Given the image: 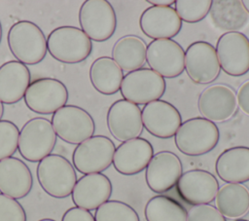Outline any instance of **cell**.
<instances>
[{
    "instance_id": "8992f818",
    "label": "cell",
    "mask_w": 249,
    "mask_h": 221,
    "mask_svg": "<svg viewBox=\"0 0 249 221\" xmlns=\"http://www.w3.org/2000/svg\"><path fill=\"white\" fill-rule=\"evenodd\" d=\"M52 126L61 140L78 145L91 137L95 131V124L90 114L76 105H64L52 116Z\"/></svg>"
},
{
    "instance_id": "ab89813d",
    "label": "cell",
    "mask_w": 249,
    "mask_h": 221,
    "mask_svg": "<svg viewBox=\"0 0 249 221\" xmlns=\"http://www.w3.org/2000/svg\"><path fill=\"white\" fill-rule=\"evenodd\" d=\"M38 221H56L54 219H52V218H43V219H40Z\"/></svg>"
},
{
    "instance_id": "6da1fadb",
    "label": "cell",
    "mask_w": 249,
    "mask_h": 221,
    "mask_svg": "<svg viewBox=\"0 0 249 221\" xmlns=\"http://www.w3.org/2000/svg\"><path fill=\"white\" fill-rule=\"evenodd\" d=\"M8 47L16 59L25 65L41 62L47 55V39L42 29L30 20L14 23L7 34Z\"/></svg>"
},
{
    "instance_id": "d590c367",
    "label": "cell",
    "mask_w": 249,
    "mask_h": 221,
    "mask_svg": "<svg viewBox=\"0 0 249 221\" xmlns=\"http://www.w3.org/2000/svg\"><path fill=\"white\" fill-rule=\"evenodd\" d=\"M237 105L243 113L249 116V80L245 81L237 91Z\"/></svg>"
},
{
    "instance_id": "30bf717a",
    "label": "cell",
    "mask_w": 249,
    "mask_h": 221,
    "mask_svg": "<svg viewBox=\"0 0 249 221\" xmlns=\"http://www.w3.org/2000/svg\"><path fill=\"white\" fill-rule=\"evenodd\" d=\"M69 93L66 86L54 78H40L31 82L23 99L27 108L37 114H53L66 105Z\"/></svg>"
},
{
    "instance_id": "cb8c5ba5",
    "label": "cell",
    "mask_w": 249,
    "mask_h": 221,
    "mask_svg": "<svg viewBox=\"0 0 249 221\" xmlns=\"http://www.w3.org/2000/svg\"><path fill=\"white\" fill-rule=\"evenodd\" d=\"M215 170L227 183L249 181V147L235 146L224 150L216 160Z\"/></svg>"
},
{
    "instance_id": "2e32d148",
    "label": "cell",
    "mask_w": 249,
    "mask_h": 221,
    "mask_svg": "<svg viewBox=\"0 0 249 221\" xmlns=\"http://www.w3.org/2000/svg\"><path fill=\"white\" fill-rule=\"evenodd\" d=\"M183 166L179 157L170 151H160L149 162L145 180L147 186L157 194L172 189L182 175Z\"/></svg>"
},
{
    "instance_id": "52a82bcc",
    "label": "cell",
    "mask_w": 249,
    "mask_h": 221,
    "mask_svg": "<svg viewBox=\"0 0 249 221\" xmlns=\"http://www.w3.org/2000/svg\"><path fill=\"white\" fill-rule=\"evenodd\" d=\"M79 23L84 33L95 42L110 39L116 31L117 17L106 0H86L79 10Z\"/></svg>"
},
{
    "instance_id": "f546056e",
    "label": "cell",
    "mask_w": 249,
    "mask_h": 221,
    "mask_svg": "<svg viewBox=\"0 0 249 221\" xmlns=\"http://www.w3.org/2000/svg\"><path fill=\"white\" fill-rule=\"evenodd\" d=\"M95 221H140L138 213L121 201H107L95 209Z\"/></svg>"
},
{
    "instance_id": "e0dca14e",
    "label": "cell",
    "mask_w": 249,
    "mask_h": 221,
    "mask_svg": "<svg viewBox=\"0 0 249 221\" xmlns=\"http://www.w3.org/2000/svg\"><path fill=\"white\" fill-rule=\"evenodd\" d=\"M176 188L186 203L197 205L213 202L220 187L217 178L211 172L196 168L182 173Z\"/></svg>"
},
{
    "instance_id": "836d02e7",
    "label": "cell",
    "mask_w": 249,
    "mask_h": 221,
    "mask_svg": "<svg viewBox=\"0 0 249 221\" xmlns=\"http://www.w3.org/2000/svg\"><path fill=\"white\" fill-rule=\"evenodd\" d=\"M187 221H227L219 210L211 204H197L187 211Z\"/></svg>"
},
{
    "instance_id": "d4e9b609",
    "label": "cell",
    "mask_w": 249,
    "mask_h": 221,
    "mask_svg": "<svg viewBox=\"0 0 249 221\" xmlns=\"http://www.w3.org/2000/svg\"><path fill=\"white\" fill-rule=\"evenodd\" d=\"M215 203L225 218L239 219L249 211V190L242 184L227 183L219 188Z\"/></svg>"
},
{
    "instance_id": "83f0119b",
    "label": "cell",
    "mask_w": 249,
    "mask_h": 221,
    "mask_svg": "<svg viewBox=\"0 0 249 221\" xmlns=\"http://www.w3.org/2000/svg\"><path fill=\"white\" fill-rule=\"evenodd\" d=\"M147 46L135 35H125L113 46L112 58L123 71L131 72L142 68L146 61Z\"/></svg>"
},
{
    "instance_id": "484cf974",
    "label": "cell",
    "mask_w": 249,
    "mask_h": 221,
    "mask_svg": "<svg viewBox=\"0 0 249 221\" xmlns=\"http://www.w3.org/2000/svg\"><path fill=\"white\" fill-rule=\"evenodd\" d=\"M209 15L213 24L227 32L238 31L249 20V15L240 0L212 1Z\"/></svg>"
},
{
    "instance_id": "277c9868",
    "label": "cell",
    "mask_w": 249,
    "mask_h": 221,
    "mask_svg": "<svg viewBox=\"0 0 249 221\" xmlns=\"http://www.w3.org/2000/svg\"><path fill=\"white\" fill-rule=\"evenodd\" d=\"M47 50L57 61L75 64L89 57L92 43L81 28L63 25L50 32L47 38Z\"/></svg>"
},
{
    "instance_id": "1f68e13d",
    "label": "cell",
    "mask_w": 249,
    "mask_h": 221,
    "mask_svg": "<svg viewBox=\"0 0 249 221\" xmlns=\"http://www.w3.org/2000/svg\"><path fill=\"white\" fill-rule=\"evenodd\" d=\"M19 129L8 120H0V161L13 155L18 150Z\"/></svg>"
},
{
    "instance_id": "60d3db41",
    "label": "cell",
    "mask_w": 249,
    "mask_h": 221,
    "mask_svg": "<svg viewBox=\"0 0 249 221\" xmlns=\"http://www.w3.org/2000/svg\"><path fill=\"white\" fill-rule=\"evenodd\" d=\"M1 40H2V25L0 22V43H1Z\"/></svg>"
},
{
    "instance_id": "f35d334b",
    "label": "cell",
    "mask_w": 249,
    "mask_h": 221,
    "mask_svg": "<svg viewBox=\"0 0 249 221\" xmlns=\"http://www.w3.org/2000/svg\"><path fill=\"white\" fill-rule=\"evenodd\" d=\"M3 114H4V106H3V103L0 101V120L3 117Z\"/></svg>"
},
{
    "instance_id": "5bb4252c",
    "label": "cell",
    "mask_w": 249,
    "mask_h": 221,
    "mask_svg": "<svg viewBox=\"0 0 249 221\" xmlns=\"http://www.w3.org/2000/svg\"><path fill=\"white\" fill-rule=\"evenodd\" d=\"M197 107L203 118L213 123L226 122L237 110L236 93L227 85H211L199 94Z\"/></svg>"
},
{
    "instance_id": "7c38bea8",
    "label": "cell",
    "mask_w": 249,
    "mask_h": 221,
    "mask_svg": "<svg viewBox=\"0 0 249 221\" xmlns=\"http://www.w3.org/2000/svg\"><path fill=\"white\" fill-rule=\"evenodd\" d=\"M146 61L162 78H175L185 69V51L172 39L152 40L147 46Z\"/></svg>"
},
{
    "instance_id": "d6a6232c",
    "label": "cell",
    "mask_w": 249,
    "mask_h": 221,
    "mask_svg": "<svg viewBox=\"0 0 249 221\" xmlns=\"http://www.w3.org/2000/svg\"><path fill=\"white\" fill-rule=\"evenodd\" d=\"M23 206L15 199L0 193V221H26Z\"/></svg>"
},
{
    "instance_id": "4dcf8cb0",
    "label": "cell",
    "mask_w": 249,
    "mask_h": 221,
    "mask_svg": "<svg viewBox=\"0 0 249 221\" xmlns=\"http://www.w3.org/2000/svg\"><path fill=\"white\" fill-rule=\"evenodd\" d=\"M212 0H176L175 11L181 20L195 23L202 20L211 8Z\"/></svg>"
},
{
    "instance_id": "4316f807",
    "label": "cell",
    "mask_w": 249,
    "mask_h": 221,
    "mask_svg": "<svg viewBox=\"0 0 249 221\" xmlns=\"http://www.w3.org/2000/svg\"><path fill=\"white\" fill-rule=\"evenodd\" d=\"M123 79V70L110 56L97 57L90 65V83L102 94L111 95L119 92Z\"/></svg>"
},
{
    "instance_id": "5b68a950",
    "label": "cell",
    "mask_w": 249,
    "mask_h": 221,
    "mask_svg": "<svg viewBox=\"0 0 249 221\" xmlns=\"http://www.w3.org/2000/svg\"><path fill=\"white\" fill-rule=\"evenodd\" d=\"M56 138L51 121L35 117L27 121L19 130L18 150L25 161L39 163L52 153Z\"/></svg>"
},
{
    "instance_id": "7a4b0ae2",
    "label": "cell",
    "mask_w": 249,
    "mask_h": 221,
    "mask_svg": "<svg viewBox=\"0 0 249 221\" xmlns=\"http://www.w3.org/2000/svg\"><path fill=\"white\" fill-rule=\"evenodd\" d=\"M220 139L215 123L195 117L184 121L174 135L177 149L188 156H201L213 150Z\"/></svg>"
},
{
    "instance_id": "9a60e30c",
    "label": "cell",
    "mask_w": 249,
    "mask_h": 221,
    "mask_svg": "<svg viewBox=\"0 0 249 221\" xmlns=\"http://www.w3.org/2000/svg\"><path fill=\"white\" fill-rule=\"evenodd\" d=\"M106 122L111 135L122 142L139 137L143 130L141 109L124 98L109 107Z\"/></svg>"
},
{
    "instance_id": "9c48e42d",
    "label": "cell",
    "mask_w": 249,
    "mask_h": 221,
    "mask_svg": "<svg viewBox=\"0 0 249 221\" xmlns=\"http://www.w3.org/2000/svg\"><path fill=\"white\" fill-rule=\"evenodd\" d=\"M166 89L164 78L151 68H140L127 72L121 84L124 99L135 104H148L160 99Z\"/></svg>"
},
{
    "instance_id": "ac0fdd59",
    "label": "cell",
    "mask_w": 249,
    "mask_h": 221,
    "mask_svg": "<svg viewBox=\"0 0 249 221\" xmlns=\"http://www.w3.org/2000/svg\"><path fill=\"white\" fill-rule=\"evenodd\" d=\"M141 116L145 129L159 138L174 136L182 124V117L178 109L162 99L144 105Z\"/></svg>"
},
{
    "instance_id": "e575fe53",
    "label": "cell",
    "mask_w": 249,
    "mask_h": 221,
    "mask_svg": "<svg viewBox=\"0 0 249 221\" xmlns=\"http://www.w3.org/2000/svg\"><path fill=\"white\" fill-rule=\"evenodd\" d=\"M61 221H95L94 216L89 210L73 206L68 208L62 215Z\"/></svg>"
},
{
    "instance_id": "74e56055",
    "label": "cell",
    "mask_w": 249,
    "mask_h": 221,
    "mask_svg": "<svg viewBox=\"0 0 249 221\" xmlns=\"http://www.w3.org/2000/svg\"><path fill=\"white\" fill-rule=\"evenodd\" d=\"M241 3H242V5H243L245 11H246V12L248 13V15H249V0H243V1H241Z\"/></svg>"
},
{
    "instance_id": "ffe728a7",
    "label": "cell",
    "mask_w": 249,
    "mask_h": 221,
    "mask_svg": "<svg viewBox=\"0 0 249 221\" xmlns=\"http://www.w3.org/2000/svg\"><path fill=\"white\" fill-rule=\"evenodd\" d=\"M154 156V148L150 141L136 137L122 142L115 150L113 166L123 175H134L147 167Z\"/></svg>"
},
{
    "instance_id": "3957f363",
    "label": "cell",
    "mask_w": 249,
    "mask_h": 221,
    "mask_svg": "<svg viewBox=\"0 0 249 221\" xmlns=\"http://www.w3.org/2000/svg\"><path fill=\"white\" fill-rule=\"evenodd\" d=\"M36 174L44 192L55 199H64L70 196L77 182L73 165L58 154H50L41 160L38 163Z\"/></svg>"
},
{
    "instance_id": "8fae6325",
    "label": "cell",
    "mask_w": 249,
    "mask_h": 221,
    "mask_svg": "<svg viewBox=\"0 0 249 221\" xmlns=\"http://www.w3.org/2000/svg\"><path fill=\"white\" fill-rule=\"evenodd\" d=\"M222 70L230 76H242L249 71V39L239 31L222 34L216 44Z\"/></svg>"
},
{
    "instance_id": "d6986e66",
    "label": "cell",
    "mask_w": 249,
    "mask_h": 221,
    "mask_svg": "<svg viewBox=\"0 0 249 221\" xmlns=\"http://www.w3.org/2000/svg\"><path fill=\"white\" fill-rule=\"evenodd\" d=\"M112 191L111 180L105 174H84L77 180L71 198L75 206L89 211L109 201Z\"/></svg>"
},
{
    "instance_id": "44dd1931",
    "label": "cell",
    "mask_w": 249,
    "mask_h": 221,
    "mask_svg": "<svg viewBox=\"0 0 249 221\" xmlns=\"http://www.w3.org/2000/svg\"><path fill=\"white\" fill-rule=\"evenodd\" d=\"M142 32L153 40L171 39L182 28V20L172 7L151 6L140 16Z\"/></svg>"
},
{
    "instance_id": "f1b7e54d",
    "label": "cell",
    "mask_w": 249,
    "mask_h": 221,
    "mask_svg": "<svg viewBox=\"0 0 249 221\" xmlns=\"http://www.w3.org/2000/svg\"><path fill=\"white\" fill-rule=\"evenodd\" d=\"M147 221H187V210L176 200L158 195L152 197L144 209Z\"/></svg>"
},
{
    "instance_id": "7402d4cb",
    "label": "cell",
    "mask_w": 249,
    "mask_h": 221,
    "mask_svg": "<svg viewBox=\"0 0 249 221\" xmlns=\"http://www.w3.org/2000/svg\"><path fill=\"white\" fill-rule=\"evenodd\" d=\"M33 187V176L27 165L18 158L0 161V193L15 200L26 197Z\"/></svg>"
},
{
    "instance_id": "8d00e7d4",
    "label": "cell",
    "mask_w": 249,
    "mask_h": 221,
    "mask_svg": "<svg viewBox=\"0 0 249 221\" xmlns=\"http://www.w3.org/2000/svg\"><path fill=\"white\" fill-rule=\"evenodd\" d=\"M148 3L152 4L153 6L159 7H170L175 3L174 0H148Z\"/></svg>"
},
{
    "instance_id": "b9f144b4",
    "label": "cell",
    "mask_w": 249,
    "mask_h": 221,
    "mask_svg": "<svg viewBox=\"0 0 249 221\" xmlns=\"http://www.w3.org/2000/svg\"><path fill=\"white\" fill-rule=\"evenodd\" d=\"M234 221H248V220H246V219H236Z\"/></svg>"
},
{
    "instance_id": "ba28073f",
    "label": "cell",
    "mask_w": 249,
    "mask_h": 221,
    "mask_svg": "<svg viewBox=\"0 0 249 221\" xmlns=\"http://www.w3.org/2000/svg\"><path fill=\"white\" fill-rule=\"evenodd\" d=\"M114 142L105 135H92L78 144L72 154L74 168L83 174L101 173L113 163Z\"/></svg>"
},
{
    "instance_id": "603a6c76",
    "label": "cell",
    "mask_w": 249,
    "mask_h": 221,
    "mask_svg": "<svg viewBox=\"0 0 249 221\" xmlns=\"http://www.w3.org/2000/svg\"><path fill=\"white\" fill-rule=\"evenodd\" d=\"M29 84L30 71L25 64L10 60L0 65V101L3 104L18 102Z\"/></svg>"
},
{
    "instance_id": "4fadbf2b",
    "label": "cell",
    "mask_w": 249,
    "mask_h": 221,
    "mask_svg": "<svg viewBox=\"0 0 249 221\" xmlns=\"http://www.w3.org/2000/svg\"><path fill=\"white\" fill-rule=\"evenodd\" d=\"M185 70L196 84L214 82L221 72L215 48L208 42L196 41L185 51Z\"/></svg>"
}]
</instances>
